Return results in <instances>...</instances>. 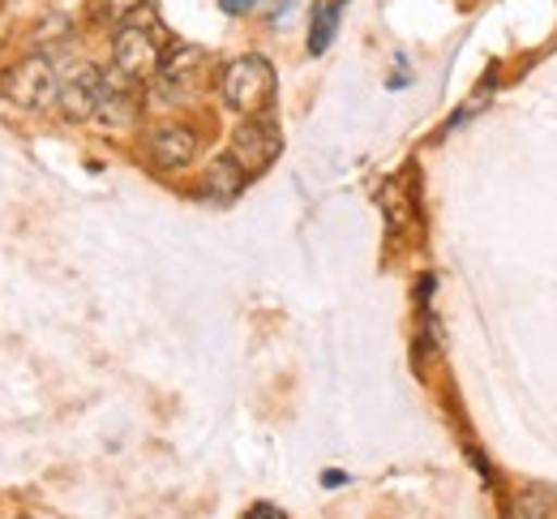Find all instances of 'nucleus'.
<instances>
[{
  "mask_svg": "<svg viewBox=\"0 0 557 519\" xmlns=\"http://www.w3.org/2000/svg\"><path fill=\"white\" fill-rule=\"evenodd\" d=\"M245 185H249V176L240 172V163H236L232 155H219V159L207 168V176H202V198L219 202V207H227L232 198H240Z\"/></svg>",
  "mask_w": 557,
  "mask_h": 519,
  "instance_id": "nucleus-9",
  "label": "nucleus"
},
{
  "mask_svg": "<svg viewBox=\"0 0 557 519\" xmlns=\"http://www.w3.org/2000/svg\"><path fill=\"white\" fill-rule=\"evenodd\" d=\"M278 147H283V143H278L275 125H271L267 116H249V121L232 134V150H227V155L240 163L245 176H258V172H267L278 159Z\"/></svg>",
  "mask_w": 557,
  "mask_h": 519,
  "instance_id": "nucleus-4",
  "label": "nucleus"
},
{
  "mask_svg": "<svg viewBox=\"0 0 557 519\" xmlns=\"http://www.w3.org/2000/svg\"><path fill=\"white\" fill-rule=\"evenodd\" d=\"M202 70H207V52L202 48H168L163 57V70H159V86L168 95H189L198 82H202Z\"/></svg>",
  "mask_w": 557,
  "mask_h": 519,
  "instance_id": "nucleus-8",
  "label": "nucleus"
},
{
  "mask_svg": "<svg viewBox=\"0 0 557 519\" xmlns=\"http://www.w3.org/2000/svg\"><path fill=\"white\" fill-rule=\"evenodd\" d=\"M163 57H168V30L154 22L150 9H138V13L116 30L112 70L141 86V82H154V77H159Z\"/></svg>",
  "mask_w": 557,
  "mask_h": 519,
  "instance_id": "nucleus-1",
  "label": "nucleus"
},
{
  "mask_svg": "<svg viewBox=\"0 0 557 519\" xmlns=\"http://www.w3.org/2000/svg\"><path fill=\"white\" fill-rule=\"evenodd\" d=\"M141 112V95H138V82H129L125 74H116V70H108L103 74V99H99V125H108V129H125V125H134Z\"/></svg>",
  "mask_w": 557,
  "mask_h": 519,
  "instance_id": "nucleus-7",
  "label": "nucleus"
},
{
  "mask_svg": "<svg viewBox=\"0 0 557 519\" xmlns=\"http://www.w3.org/2000/svg\"><path fill=\"white\" fill-rule=\"evenodd\" d=\"M275 65L267 57H236L223 77H219V90H223V103L240 116H262L271 103H275Z\"/></svg>",
  "mask_w": 557,
  "mask_h": 519,
  "instance_id": "nucleus-2",
  "label": "nucleus"
},
{
  "mask_svg": "<svg viewBox=\"0 0 557 519\" xmlns=\"http://www.w3.org/2000/svg\"><path fill=\"white\" fill-rule=\"evenodd\" d=\"M99 99H103V74L95 65H73L70 74H61V112L70 121H95L99 116Z\"/></svg>",
  "mask_w": 557,
  "mask_h": 519,
  "instance_id": "nucleus-5",
  "label": "nucleus"
},
{
  "mask_svg": "<svg viewBox=\"0 0 557 519\" xmlns=\"http://www.w3.org/2000/svg\"><path fill=\"white\" fill-rule=\"evenodd\" d=\"M146 155L154 159V168H168V172L185 168L198 155V134L189 125H181V121H163V125H154L146 134Z\"/></svg>",
  "mask_w": 557,
  "mask_h": 519,
  "instance_id": "nucleus-6",
  "label": "nucleus"
},
{
  "mask_svg": "<svg viewBox=\"0 0 557 519\" xmlns=\"http://www.w3.org/2000/svg\"><path fill=\"white\" fill-rule=\"evenodd\" d=\"M322 481H326V485H331V490H339V485H344V481H348V477H344V472H322Z\"/></svg>",
  "mask_w": 557,
  "mask_h": 519,
  "instance_id": "nucleus-14",
  "label": "nucleus"
},
{
  "mask_svg": "<svg viewBox=\"0 0 557 519\" xmlns=\"http://www.w3.org/2000/svg\"><path fill=\"white\" fill-rule=\"evenodd\" d=\"M219 4H223L227 13H245V9H253L258 0H219Z\"/></svg>",
  "mask_w": 557,
  "mask_h": 519,
  "instance_id": "nucleus-13",
  "label": "nucleus"
},
{
  "mask_svg": "<svg viewBox=\"0 0 557 519\" xmlns=\"http://www.w3.org/2000/svg\"><path fill=\"white\" fill-rule=\"evenodd\" d=\"M245 519H283V511L271 507V503H258V507H249V511H245Z\"/></svg>",
  "mask_w": 557,
  "mask_h": 519,
  "instance_id": "nucleus-12",
  "label": "nucleus"
},
{
  "mask_svg": "<svg viewBox=\"0 0 557 519\" xmlns=\"http://www.w3.org/2000/svg\"><path fill=\"white\" fill-rule=\"evenodd\" d=\"M0 95L26 112H44L61 95V74L44 52H30L0 74Z\"/></svg>",
  "mask_w": 557,
  "mask_h": 519,
  "instance_id": "nucleus-3",
  "label": "nucleus"
},
{
  "mask_svg": "<svg viewBox=\"0 0 557 519\" xmlns=\"http://www.w3.org/2000/svg\"><path fill=\"white\" fill-rule=\"evenodd\" d=\"M335 4H344V0H335Z\"/></svg>",
  "mask_w": 557,
  "mask_h": 519,
  "instance_id": "nucleus-15",
  "label": "nucleus"
},
{
  "mask_svg": "<svg viewBox=\"0 0 557 519\" xmlns=\"http://www.w3.org/2000/svg\"><path fill=\"white\" fill-rule=\"evenodd\" d=\"M545 511H549V498L541 490H523L515 498V519H545Z\"/></svg>",
  "mask_w": 557,
  "mask_h": 519,
  "instance_id": "nucleus-11",
  "label": "nucleus"
},
{
  "mask_svg": "<svg viewBox=\"0 0 557 519\" xmlns=\"http://www.w3.org/2000/svg\"><path fill=\"white\" fill-rule=\"evenodd\" d=\"M335 22H339V4H335V0H322V4L313 9V26H309V52H313V57H322V52L331 48Z\"/></svg>",
  "mask_w": 557,
  "mask_h": 519,
  "instance_id": "nucleus-10",
  "label": "nucleus"
}]
</instances>
